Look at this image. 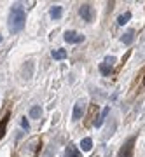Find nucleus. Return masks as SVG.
<instances>
[{
  "label": "nucleus",
  "mask_w": 145,
  "mask_h": 157,
  "mask_svg": "<svg viewBox=\"0 0 145 157\" xmlns=\"http://www.w3.org/2000/svg\"><path fill=\"white\" fill-rule=\"evenodd\" d=\"M26 23V12L21 4H14L9 11V32L11 33H19L25 28Z\"/></svg>",
  "instance_id": "nucleus-1"
},
{
  "label": "nucleus",
  "mask_w": 145,
  "mask_h": 157,
  "mask_svg": "<svg viewBox=\"0 0 145 157\" xmlns=\"http://www.w3.org/2000/svg\"><path fill=\"white\" fill-rule=\"evenodd\" d=\"M135 141H136V136H129L128 140L123 143V147L119 148L117 157H133V150H135Z\"/></svg>",
  "instance_id": "nucleus-2"
},
{
  "label": "nucleus",
  "mask_w": 145,
  "mask_h": 157,
  "mask_svg": "<svg viewBox=\"0 0 145 157\" xmlns=\"http://www.w3.org/2000/svg\"><path fill=\"white\" fill-rule=\"evenodd\" d=\"M79 14H80V17H82L84 21H88V23H93L96 17L95 7L91 6V4H82V6L79 7Z\"/></svg>",
  "instance_id": "nucleus-3"
},
{
  "label": "nucleus",
  "mask_w": 145,
  "mask_h": 157,
  "mask_svg": "<svg viewBox=\"0 0 145 157\" xmlns=\"http://www.w3.org/2000/svg\"><path fill=\"white\" fill-rule=\"evenodd\" d=\"M86 105H88V100H84V98H80V100L75 101V105H73V112H72V121L73 122H77V121L82 119L84 112H86Z\"/></svg>",
  "instance_id": "nucleus-4"
},
{
  "label": "nucleus",
  "mask_w": 145,
  "mask_h": 157,
  "mask_svg": "<svg viewBox=\"0 0 145 157\" xmlns=\"http://www.w3.org/2000/svg\"><path fill=\"white\" fill-rule=\"evenodd\" d=\"M63 39H65V42H68V44H80V42H84V35L77 33V32H73V30H68V32L63 33Z\"/></svg>",
  "instance_id": "nucleus-5"
},
{
  "label": "nucleus",
  "mask_w": 145,
  "mask_h": 157,
  "mask_svg": "<svg viewBox=\"0 0 145 157\" xmlns=\"http://www.w3.org/2000/svg\"><path fill=\"white\" fill-rule=\"evenodd\" d=\"M121 42L124 45H129L135 42V30H128V32H124V35L121 37Z\"/></svg>",
  "instance_id": "nucleus-6"
},
{
  "label": "nucleus",
  "mask_w": 145,
  "mask_h": 157,
  "mask_svg": "<svg viewBox=\"0 0 145 157\" xmlns=\"http://www.w3.org/2000/svg\"><path fill=\"white\" fill-rule=\"evenodd\" d=\"M108 113H110V107H105L103 108V112H101V115L95 121V128H101V124L105 122V119L108 117Z\"/></svg>",
  "instance_id": "nucleus-7"
},
{
  "label": "nucleus",
  "mask_w": 145,
  "mask_h": 157,
  "mask_svg": "<svg viewBox=\"0 0 145 157\" xmlns=\"http://www.w3.org/2000/svg\"><path fill=\"white\" fill-rule=\"evenodd\" d=\"M9 119H11V113H6L4 119L0 121V140L6 136V129H7V124H9Z\"/></svg>",
  "instance_id": "nucleus-8"
},
{
  "label": "nucleus",
  "mask_w": 145,
  "mask_h": 157,
  "mask_svg": "<svg viewBox=\"0 0 145 157\" xmlns=\"http://www.w3.org/2000/svg\"><path fill=\"white\" fill-rule=\"evenodd\" d=\"M61 157H80V152H79L73 145H68L67 148H65V152H63Z\"/></svg>",
  "instance_id": "nucleus-9"
},
{
  "label": "nucleus",
  "mask_w": 145,
  "mask_h": 157,
  "mask_svg": "<svg viewBox=\"0 0 145 157\" xmlns=\"http://www.w3.org/2000/svg\"><path fill=\"white\" fill-rule=\"evenodd\" d=\"M49 16L53 17V19H60V17L63 16V7L61 6H53L49 11Z\"/></svg>",
  "instance_id": "nucleus-10"
},
{
  "label": "nucleus",
  "mask_w": 145,
  "mask_h": 157,
  "mask_svg": "<svg viewBox=\"0 0 145 157\" xmlns=\"http://www.w3.org/2000/svg\"><path fill=\"white\" fill-rule=\"evenodd\" d=\"M42 117V108L40 105H35V107L30 108V119H40Z\"/></svg>",
  "instance_id": "nucleus-11"
},
{
  "label": "nucleus",
  "mask_w": 145,
  "mask_h": 157,
  "mask_svg": "<svg viewBox=\"0 0 145 157\" xmlns=\"http://www.w3.org/2000/svg\"><path fill=\"white\" fill-rule=\"evenodd\" d=\"M91 148H93V140H91V138H84V140L80 141V150L89 152Z\"/></svg>",
  "instance_id": "nucleus-12"
},
{
  "label": "nucleus",
  "mask_w": 145,
  "mask_h": 157,
  "mask_svg": "<svg viewBox=\"0 0 145 157\" xmlns=\"http://www.w3.org/2000/svg\"><path fill=\"white\" fill-rule=\"evenodd\" d=\"M98 68H100V72L103 73V75H110L112 70H114V67H112V65H108V63H105V61L100 63V67H98Z\"/></svg>",
  "instance_id": "nucleus-13"
},
{
  "label": "nucleus",
  "mask_w": 145,
  "mask_h": 157,
  "mask_svg": "<svg viewBox=\"0 0 145 157\" xmlns=\"http://www.w3.org/2000/svg\"><path fill=\"white\" fill-rule=\"evenodd\" d=\"M129 19H131V12H124V14H121V16L117 17V25H121V26H124V25H126V23L129 21Z\"/></svg>",
  "instance_id": "nucleus-14"
},
{
  "label": "nucleus",
  "mask_w": 145,
  "mask_h": 157,
  "mask_svg": "<svg viewBox=\"0 0 145 157\" xmlns=\"http://www.w3.org/2000/svg\"><path fill=\"white\" fill-rule=\"evenodd\" d=\"M53 58L54 59H65L67 58V49H54L53 51Z\"/></svg>",
  "instance_id": "nucleus-15"
},
{
  "label": "nucleus",
  "mask_w": 145,
  "mask_h": 157,
  "mask_svg": "<svg viewBox=\"0 0 145 157\" xmlns=\"http://www.w3.org/2000/svg\"><path fill=\"white\" fill-rule=\"evenodd\" d=\"M21 128L25 131H30V122L26 121V117H21Z\"/></svg>",
  "instance_id": "nucleus-16"
},
{
  "label": "nucleus",
  "mask_w": 145,
  "mask_h": 157,
  "mask_svg": "<svg viewBox=\"0 0 145 157\" xmlns=\"http://www.w3.org/2000/svg\"><path fill=\"white\" fill-rule=\"evenodd\" d=\"M116 61H117V58L116 56H107L105 58V63H108V65H112V67L116 65Z\"/></svg>",
  "instance_id": "nucleus-17"
},
{
  "label": "nucleus",
  "mask_w": 145,
  "mask_h": 157,
  "mask_svg": "<svg viewBox=\"0 0 145 157\" xmlns=\"http://www.w3.org/2000/svg\"><path fill=\"white\" fill-rule=\"evenodd\" d=\"M0 42H2V35H0Z\"/></svg>",
  "instance_id": "nucleus-18"
},
{
  "label": "nucleus",
  "mask_w": 145,
  "mask_h": 157,
  "mask_svg": "<svg viewBox=\"0 0 145 157\" xmlns=\"http://www.w3.org/2000/svg\"><path fill=\"white\" fill-rule=\"evenodd\" d=\"M143 86H145V78H143Z\"/></svg>",
  "instance_id": "nucleus-19"
},
{
  "label": "nucleus",
  "mask_w": 145,
  "mask_h": 157,
  "mask_svg": "<svg viewBox=\"0 0 145 157\" xmlns=\"http://www.w3.org/2000/svg\"><path fill=\"white\" fill-rule=\"evenodd\" d=\"M95 157H96V155H95Z\"/></svg>",
  "instance_id": "nucleus-20"
}]
</instances>
